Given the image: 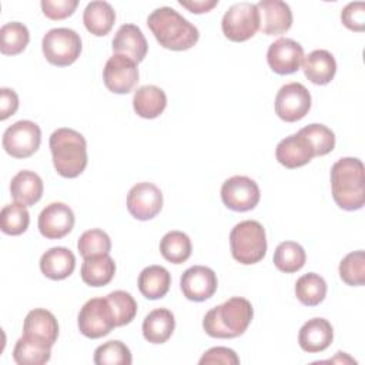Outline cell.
I'll use <instances>...</instances> for the list:
<instances>
[{
	"label": "cell",
	"instance_id": "e575fe53",
	"mask_svg": "<svg viewBox=\"0 0 365 365\" xmlns=\"http://www.w3.org/2000/svg\"><path fill=\"white\" fill-rule=\"evenodd\" d=\"M29 224L30 214L24 205L19 202H11L1 208L0 227L4 234L20 235L29 228Z\"/></svg>",
	"mask_w": 365,
	"mask_h": 365
},
{
	"label": "cell",
	"instance_id": "ee69618b",
	"mask_svg": "<svg viewBox=\"0 0 365 365\" xmlns=\"http://www.w3.org/2000/svg\"><path fill=\"white\" fill-rule=\"evenodd\" d=\"M19 108V97L13 88H0V120H6L13 115Z\"/></svg>",
	"mask_w": 365,
	"mask_h": 365
},
{
	"label": "cell",
	"instance_id": "f1b7e54d",
	"mask_svg": "<svg viewBox=\"0 0 365 365\" xmlns=\"http://www.w3.org/2000/svg\"><path fill=\"white\" fill-rule=\"evenodd\" d=\"M171 285V274L161 265L145 267L138 275V289L147 299L165 297Z\"/></svg>",
	"mask_w": 365,
	"mask_h": 365
},
{
	"label": "cell",
	"instance_id": "e0dca14e",
	"mask_svg": "<svg viewBox=\"0 0 365 365\" xmlns=\"http://www.w3.org/2000/svg\"><path fill=\"white\" fill-rule=\"evenodd\" d=\"M259 11V30L267 36H279L292 26L291 7L281 0H261L257 3Z\"/></svg>",
	"mask_w": 365,
	"mask_h": 365
},
{
	"label": "cell",
	"instance_id": "83f0119b",
	"mask_svg": "<svg viewBox=\"0 0 365 365\" xmlns=\"http://www.w3.org/2000/svg\"><path fill=\"white\" fill-rule=\"evenodd\" d=\"M81 279L90 287L107 285L115 274V262L108 254L84 258L81 264Z\"/></svg>",
	"mask_w": 365,
	"mask_h": 365
},
{
	"label": "cell",
	"instance_id": "8992f818",
	"mask_svg": "<svg viewBox=\"0 0 365 365\" xmlns=\"http://www.w3.org/2000/svg\"><path fill=\"white\" fill-rule=\"evenodd\" d=\"M46 60L57 67L73 64L81 53V38L77 31L67 27L48 30L41 40Z\"/></svg>",
	"mask_w": 365,
	"mask_h": 365
},
{
	"label": "cell",
	"instance_id": "30bf717a",
	"mask_svg": "<svg viewBox=\"0 0 365 365\" xmlns=\"http://www.w3.org/2000/svg\"><path fill=\"white\" fill-rule=\"evenodd\" d=\"M259 187L247 175H232L221 185V200L232 211L245 212L259 202Z\"/></svg>",
	"mask_w": 365,
	"mask_h": 365
},
{
	"label": "cell",
	"instance_id": "603a6c76",
	"mask_svg": "<svg viewBox=\"0 0 365 365\" xmlns=\"http://www.w3.org/2000/svg\"><path fill=\"white\" fill-rule=\"evenodd\" d=\"M76 268V257L66 247H53L40 258V269L44 277L60 281L73 274Z\"/></svg>",
	"mask_w": 365,
	"mask_h": 365
},
{
	"label": "cell",
	"instance_id": "ab89813d",
	"mask_svg": "<svg viewBox=\"0 0 365 365\" xmlns=\"http://www.w3.org/2000/svg\"><path fill=\"white\" fill-rule=\"evenodd\" d=\"M298 133L309 141V144L314 148L315 157L325 155V154L331 153L335 147V134L331 128H328L324 124L312 123V124L302 127Z\"/></svg>",
	"mask_w": 365,
	"mask_h": 365
},
{
	"label": "cell",
	"instance_id": "484cf974",
	"mask_svg": "<svg viewBox=\"0 0 365 365\" xmlns=\"http://www.w3.org/2000/svg\"><path fill=\"white\" fill-rule=\"evenodd\" d=\"M167 106V96L164 90L157 86L147 84L137 88L133 97V107L141 118H157Z\"/></svg>",
	"mask_w": 365,
	"mask_h": 365
},
{
	"label": "cell",
	"instance_id": "d6a6232c",
	"mask_svg": "<svg viewBox=\"0 0 365 365\" xmlns=\"http://www.w3.org/2000/svg\"><path fill=\"white\" fill-rule=\"evenodd\" d=\"M307 261L305 250L295 241H284L278 244L274 252V265L285 274L299 271Z\"/></svg>",
	"mask_w": 365,
	"mask_h": 365
},
{
	"label": "cell",
	"instance_id": "ac0fdd59",
	"mask_svg": "<svg viewBox=\"0 0 365 365\" xmlns=\"http://www.w3.org/2000/svg\"><path fill=\"white\" fill-rule=\"evenodd\" d=\"M315 157L309 141L299 133L282 138L275 148L277 161L285 168H298L308 164Z\"/></svg>",
	"mask_w": 365,
	"mask_h": 365
},
{
	"label": "cell",
	"instance_id": "ffe728a7",
	"mask_svg": "<svg viewBox=\"0 0 365 365\" xmlns=\"http://www.w3.org/2000/svg\"><path fill=\"white\" fill-rule=\"evenodd\" d=\"M23 335L53 346L58 336L56 317L44 308L31 309L24 318Z\"/></svg>",
	"mask_w": 365,
	"mask_h": 365
},
{
	"label": "cell",
	"instance_id": "277c9868",
	"mask_svg": "<svg viewBox=\"0 0 365 365\" xmlns=\"http://www.w3.org/2000/svg\"><path fill=\"white\" fill-rule=\"evenodd\" d=\"M53 165L64 178L78 177L87 167V143L83 134L73 128L61 127L51 133L48 140Z\"/></svg>",
	"mask_w": 365,
	"mask_h": 365
},
{
	"label": "cell",
	"instance_id": "7402d4cb",
	"mask_svg": "<svg viewBox=\"0 0 365 365\" xmlns=\"http://www.w3.org/2000/svg\"><path fill=\"white\" fill-rule=\"evenodd\" d=\"M302 70L305 77L318 86L328 84L336 73L335 57L328 50H314L302 58Z\"/></svg>",
	"mask_w": 365,
	"mask_h": 365
},
{
	"label": "cell",
	"instance_id": "4fadbf2b",
	"mask_svg": "<svg viewBox=\"0 0 365 365\" xmlns=\"http://www.w3.org/2000/svg\"><path fill=\"white\" fill-rule=\"evenodd\" d=\"M163 208V192L153 182H137L127 194V210L140 221L154 218Z\"/></svg>",
	"mask_w": 365,
	"mask_h": 365
},
{
	"label": "cell",
	"instance_id": "6da1fadb",
	"mask_svg": "<svg viewBox=\"0 0 365 365\" xmlns=\"http://www.w3.org/2000/svg\"><path fill=\"white\" fill-rule=\"evenodd\" d=\"M147 24L160 46L168 50H188L200 38L198 29L168 6L153 10L147 19Z\"/></svg>",
	"mask_w": 365,
	"mask_h": 365
},
{
	"label": "cell",
	"instance_id": "60d3db41",
	"mask_svg": "<svg viewBox=\"0 0 365 365\" xmlns=\"http://www.w3.org/2000/svg\"><path fill=\"white\" fill-rule=\"evenodd\" d=\"M341 20L344 26L352 31H364L365 29V3L352 1L348 3L341 11Z\"/></svg>",
	"mask_w": 365,
	"mask_h": 365
},
{
	"label": "cell",
	"instance_id": "4316f807",
	"mask_svg": "<svg viewBox=\"0 0 365 365\" xmlns=\"http://www.w3.org/2000/svg\"><path fill=\"white\" fill-rule=\"evenodd\" d=\"M115 21V11L107 1H90L83 11V23L86 29L97 36L103 37L108 34Z\"/></svg>",
	"mask_w": 365,
	"mask_h": 365
},
{
	"label": "cell",
	"instance_id": "f35d334b",
	"mask_svg": "<svg viewBox=\"0 0 365 365\" xmlns=\"http://www.w3.org/2000/svg\"><path fill=\"white\" fill-rule=\"evenodd\" d=\"M111 305L115 327H124L130 324L137 314V302L134 297L127 291H113L106 297Z\"/></svg>",
	"mask_w": 365,
	"mask_h": 365
},
{
	"label": "cell",
	"instance_id": "2e32d148",
	"mask_svg": "<svg viewBox=\"0 0 365 365\" xmlns=\"http://www.w3.org/2000/svg\"><path fill=\"white\" fill-rule=\"evenodd\" d=\"M304 58L302 46L287 37L275 40L267 51V61L271 70L277 74H292L295 73Z\"/></svg>",
	"mask_w": 365,
	"mask_h": 365
},
{
	"label": "cell",
	"instance_id": "52a82bcc",
	"mask_svg": "<svg viewBox=\"0 0 365 365\" xmlns=\"http://www.w3.org/2000/svg\"><path fill=\"white\" fill-rule=\"evenodd\" d=\"M224 36L231 41H245L259 30V11L257 4L240 1L228 7L221 20Z\"/></svg>",
	"mask_w": 365,
	"mask_h": 365
},
{
	"label": "cell",
	"instance_id": "cb8c5ba5",
	"mask_svg": "<svg viewBox=\"0 0 365 365\" xmlns=\"http://www.w3.org/2000/svg\"><path fill=\"white\" fill-rule=\"evenodd\" d=\"M43 180L38 174L30 170L19 171L10 182V194L14 202L24 207L34 205L43 195Z\"/></svg>",
	"mask_w": 365,
	"mask_h": 365
},
{
	"label": "cell",
	"instance_id": "44dd1931",
	"mask_svg": "<svg viewBox=\"0 0 365 365\" xmlns=\"http://www.w3.org/2000/svg\"><path fill=\"white\" fill-rule=\"evenodd\" d=\"M334 339V329L328 319L312 318L308 319L299 329L298 344L302 351L317 354L325 351Z\"/></svg>",
	"mask_w": 365,
	"mask_h": 365
},
{
	"label": "cell",
	"instance_id": "8fae6325",
	"mask_svg": "<svg viewBox=\"0 0 365 365\" xmlns=\"http://www.w3.org/2000/svg\"><path fill=\"white\" fill-rule=\"evenodd\" d=\"M311 108V94L308 88L297 81L284 84L275 96V113L287 121L295 123L304 118Z\"/></svg>",
	"mask_w": 365,
	"mask_h": 365
},
{
	"label": "cell",
	"instance_id": "d6986e66",
	"mask_svg": "<svg viewBox=\"0 0 365 365\" xmlns=\"http://www.w3.org/2000/svg\"><path fill=\"white\" fill-rule=\"evenodd\" d=\"M114 54H123L135 63L144 60L148 51L147 40L138 26L127 23L118 27L111 41Z\"/></svg>",
	"mask_w": 365,
	"mask_h": 365
},
{
	"label": "cell",
	"instance_id": "5b68a950",
	"mask_svg": "<svg viewBox=\"0 0 365 365\" xmlns=\"http://www.w3.org/2000/svg\"><path fill=\"white\" fill-rule=\"evenodd\" d=\"M230 248L232 258L242 265L259 262L267 254V235L262 224L255 220L235 224L230 232Z\"/></svg>",
	"mask_w": 365,
	"mask_h": 365
},
{
	"label": "cell",
	"instance_id": "d590c367",
	"mask_svg": "<svg viewBox=\"0 0 365 365\" xmlns=\"http://www.w3.org/2000/svg\"><path fill=\"white\" fill-rule=\"evenodd\" d=\"M339 277L351 287H361L365 284V252L362 250L346 254L339 262Z\"/></svg>",
	"mask_w": 365,
	"mask_h": 365
},
{
	"label": "cell",
	"instance_id": "b9f144b4",
	"mask_svg": "<svg viewBox=\"0 0 365 365\" xmlns=\"http://www.w3.org/2000/svg\"><path fill=\"white\" fill-rule=\"evenodd\" d=\"M41 10L50 20H63L70 17L78 6V0H41Z\"/></svg>",
	"mask_w": 365,
	"mask_h": 365
},
{
	"label": "cell",
	"instance_id": "836d02e7",
	"mask_svg": "<svg viewBox=\"0 0 365 365\" xmlns=\"http://www.w3.org/2000/svg\"><path fill=\"white\" fill-rule=\"evenodd\" d=\"M0 51L6 56L20 54L30 41L29 29L20 21H10L0 29Z\"/></svg>",
	"mask_w": 365,
	"mask_h": 365
},
{
	"label": "cell",
	"instance_id": "9c48e42d",
	"mask_svg": "<svg viewBox=\"0 0 365 365\" xmlns=\"http://www.w3.org/2000/svg\"><path fill=\"white\" fill-rule=\"evenodd\" d=\"M41 143L40 127L30 120H20L6 128L3 134V148L14 158H27L33 155Z\"/></svg>",
	"mask_w": 365,
	"mask_h": 365
},
{
	"label": "cell",
	"instance_id": "ba28073f",
	"mask_svg": "<svg viewBox=\"0 0 365 365\" xmlns=\"http://www.w3.org/2000/svg\"><path fill=\"white\" fill-rule=\"evenodd\" d=\"M80 332L91 339L106 336L115 328L114 314L107 298H91L80 309L77 318Z\"/></svg>",
	"mask_w": 365,
	"mask_h": 365
},
{
	"label": "cell",
	"instance_id": "8d00e7d4",
	"mask_svg": "<svg viewBox=\"0 0 365 365\" xmlns=\"http://www.w3.org/2000/svg\"><path fill=\"white\" fill-rule=\"evenodd\" d=\"M131 362L128 346L117 339L101 344L94 351V364L97 365H130Z\"/></svg>",
	"mask_w": 365,
	"mask_h": 365
},
{
	"label": "cell",
	"instance_id": "3957f363",
	"mask_svg": "<svg viewBox=\"0 0 365 365\" xmlns=\"http://www.w3.org/2000/svg\"><path fill=\"white\" fill-rule=\"evenodd\" d=\"M252 317L251 302L242 297H232L204 315L202 328L212 338H237L247 331Z\"/></svg>",
	"mask_w": 365,
	"mask_h": 365
},
{
	"label": "cell",
	"instance_id": "4dcf8cb0",
	"mask_svg": "<svg viewBox=\"0 0 365 365\" xmlns=\"http://www.w3.org/2000/svg\"><path fill=\"white\" fill-rule=\"evenodd\" d=\"M327 282L317 272H308L299 277L295 282V297L302 305L315 307L325 299Z\"/></svg>",
	"mask_w": 365,
	"mask_h": 365
},
{
	"label": "cell",
	"instance_id": "f546056e",
	"mask_svg": "<svg viewBox=\"0 0 365 365\" xmlns=\"http://www.w3.org/2000/svg\"><path fill=\"white\" fill-rule=\"evenodd\" d=\"M51 346L23 335L13 349V359L19 365H43L50 361Z\"/></svg>",
	"mask_w": 365,
	"mask_h": 365
},
{
	"label": "cell",
	"instance_id": "f6af8a7d",
	"mask_svg": "<svg viewBox=\"0 0 365 365\" xmlns=\"http://www.w3.org/2000/svg\"><path fill=\"white\" fill-rule=\"evenodd\" d=\"M182 7L188 9L191 13L195 14H201V13H207L211 9H214L218 4V0H191V1H185V0H180L178 1Z\"/></svg>",
	"mask_w": 365,
	"mask_h": 365
},
{
	"label": "cell",
	"instance_id": "9a60e30c",
	"mask_svg": "<svg viewBox=\"0 0 365 365\" xmlns=\"http://www.w3.org/2000/svg\"><path fill=\"white\" fill-rule=\"evenodd\" d=\"M38 231L48 240L66 237L74 227V212L64 202H50L38 215Z\"/></svg>",
	"mask_w": 365,
	"mask_h": 365
},
{
	"label": "cell",
	"instance_id": "d4e9b609",
	"mask_svg": "<svg viewBox=\"0 0 365 365\" xmlns=\"http://www.w3.org/2000/svg\"><path fill=\"white\" fill-rule=\"evenodd\" d=\"M174 328V314L167 308H155L143 321V336L150 344H164L171 338Z\"/></svg>",
	"mask_w": 365,
	"mask_h": 365
},
{
	"label": "cell",
	"instance_id": "7bdbcfd3",
	"mask_svg": "<svg viewBox=\"0 0 365 365\" xmlns=\"http://www.w3.org/2000/svg\"><path fill=\"white\" fill-rule=\"evenodd\" d=\"M200 365H214V364H224V365H238L240 358L237 352L227 346H214L210 348L202 354L200 358Z\"/></svg>",
	"mask_w": 365,
	"mask_h": 365
},
{
	"label": "cell",
	"instance_id": "1f68e13d",
	"mask_svg": "<svg viewBox=\"0 0 365 365\" xmlns=\"http://www.w3.org/2000/svg\"><path fill=\"white\" fill-rule=\"evenodd\" d=\"M192 244L182 231H170L160 241V252L164 259L173 264H182L191 257Z\"/></svg>",
	"mask_w": 365,
	"mask_h": 365
},
{
	"label": "cell",
	"instance_id": "74e56055",
	"mask_svg": "<svg viewBox=\"0 0 365 365\" xmlns=\"http://www.w3.org/2000/svg\"><path fill=\"white\" fill-rule=\"evenodd\" d=\"M78 252L83 258L108 254L111 250V240L107 232L98 228L84 231L77 241Z\"/></svg>",
	"mask_w": 365,
	"mask_h": 365
},
{
	"label": "cell",
	"instance_id": "7a4b0ae2",
	"mask_svg": "<svg viewBox=\"0 0 365 365\" xmlns=\"http://www.w3.org/2000/svg\"><path fill=\"white\" fill-rule=\"evenodd\" d=\"M331 191L335 204L345 211L361 210L365 204L364 164L359 158H339L331 168Z\"/></svg>",
	"mask_w": 365,
	"mask_h": 365
},
{
	"label": "cell",
	"instance_id": "7c38bea8",
	"mask_svg": "<svg viewBox=\"0 0 365 365\" xmlns=\"http://www.w3.org/2000/svg\"><path fill=\"white\" fill-rule=\"evenodd\" d=\"M103 81L111 93H130L138 83L137 63L123 54H113L103 68Z\"/></svg>",
	"mask_w": 365,
	"mask_h": 365
},
{
	"label": "cell",
	"instance_id": "5bb4252c",
	"mask_svg": "<svg viewBox=\"0 0 365 365\" xmlns=\"http://www.w3.org/2000/svg\"><path fill=\"white\" fill-rule=\"evenodd\" d=\"M180 287L187 299L202 302L215 294L218 287L217 274L204 265L190 267L182 272Z\"/></svg>",
	"mask_w": 365,
	"mask_h": 365
}]
</instances>
